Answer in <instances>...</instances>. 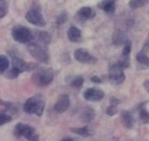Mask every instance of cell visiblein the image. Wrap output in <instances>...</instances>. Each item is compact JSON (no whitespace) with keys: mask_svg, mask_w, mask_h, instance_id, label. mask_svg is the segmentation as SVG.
<instances>
[{"mask_svg":"<svg viewBox=\"0 0 149 141\" xmlns=\"http://www.w3.org/2000/svg\"><path fill=\"white\" fill-rule=\"evenodd\" d=\"M45 100L42 95H35L27 99L23 106V109L28 114H35L41 116L45 109Z\"/></svg>","mask_w":149,"mask_h":141,"instance_id":"6da1fadb","label":"cell"},{"mask_svg":"<svg viewBox=\"0 0 149 141\" xmlns=\"http://www.w3.org/2000/svg\"><path fill=\"white\" fill-rule=\"evenodd\" d=\"M12 67L9 70L7 77L10 79H16L19 75L22 72L24 71H29L36 68V65L31 64V63H26L24 60H22V58L18 57V56L12 55Z\"/></svg>","mask_w":149,"mask_h":141,"instance_id":"7a4b0ae2","label":"cell"},{"mask_svg":"<svg viewBox=\"0 0 149 141\" xmlns=\"http://www.w3.org/2000/svg\"><path fill=\"white\" fill-rule=\"evenodd\" d=\"M28 51L29 53L34 57L36 60L41 63H48L49 59V55L45 45L40 43V42H30L28 43Z\"/></svg>","mask_w":149,"mask_h":141,"instance_id":"3957f363","label":"cell"},{"mask_svg":"<svg viewBox=\"0 0 149 141\" xmlns=\"http://www.w3.org/2000/svg\"><path fill=\"white\" fill-rule=\"evenodd\" d=\"M54 72L50 68H43L36 71L33 75V81L39 87H47L52 82Z\"/></svg>","mask_w":149,"mask_h":141,"instance_id":"277c9868","label":"cell"},{"mask_svg":"<svg viewBox=\"0 0 149 141\" xmlns=\"http://www.w3.org/2000/svg\"><path fill=\"white\" fill-rule=\"evenodd\" d=\"M14 135L16 137H23L28 141H39L38 134L35 128L26 123H18L14 129Z\"/></svg>","mask_w":149,"mask_h":141,"instance_id":"5b68a950","label":"cell"},{"mask_svg":"<svg viewBox=\"0 0 149 141\" xmlns=\"http://www.w3.org/2000/svg\"><path fill=\"white\" fill-rule=\"evenodd\" d=\"M11 35L13 39L19 43H30L34 39L32 32L25 26H15L12 29Z\"/></svg>","mask_w":149,"mask_h":141,"instance_id":"8992f818","label":"cell"},{"mask_svg":"<svg viewBox=\"0 0 149 141\" xmlns=\"http://www.w3.org/2000/svg\"><path fill=\"white\" fill-rule=\"evenodd\" d=\"M25 19L27 22H29L31 25L38 27H43L46 25L45 19L40 11V8H32L31 9L27 11L25 14Z\"/></svg>","mask_w":149,"mask_h":141,"instance_id":"52a82bcc","label":"cell"},{"mask_svg":"<svg viewBox=\"0 0 149 141\" xmlns=\"http://www.w3.org/2000/svg\"><path fill=\"white\" fill-rule=\"evenodd\" d=\"M109 81L115 85H119L125 81L124 68L118 64L112 65L109 67Z\"/></svg>","mask_w":149,"mask_h":141,"instance_id":"ba28073f","label":"cell"},{"mask_svg":"<svg viewBox=\"0 0 149 141\" xmlns=\"http://www.w3.org/2000/svg\"><path fill=\"white\" fill-rule=\"evenodd\" d=\"M74 57L77 62L81 64H94L97 62V59L91 55L86 49L79 48L74 51Z\"/></svg>","mask_w":149,"mask_h":141,"instance_id":"9c48e42d","label":"cell"},{"mask_svg":"<svg viewBox=\"0 0 149 141\" xmlns=\"http://www.w3.org/2000/svg\"><path fill=\"white\" fill-rule=\"evenodd\" d=\"M104 97V93L97 88H88L84 92V98L87 101L99 102Z\"/></svg>","mask_w":149,"mask_h":141,"instance_id":"30bf717a","label":"cell"},{"mask_svg":"<svg viewBox=\"0 0 149 141\" xmlns=\"http://www.w3.org/2000/svg\"><path fill=\"white\" fill-rule=\"evenodd\" d=\"M70 107V98L67 95H62L55 103L54 110L57 113H63Z\"/></svg>","mask_w":149,"mask_h":141,"instance_id":"8fae6325","label":"cell"},{"mask_svg":"<svg viewBox=\"0 0 149 141\" xmlns=\"http://www.w3.org/2000/svg\"><path fill=\"white\" fill-rule=\"evenodd\" d=\"M99 8L102 9L104 12L108 14H113L116 11V3L115 0H104L98 5Z\"/></svg>","mask_w":149,"mask_h":141,"instance_id":"7c38bea8","label":"cell"},{"mask_svg":"<svg viewBox=\"0 0 149 141\" xmlns=\"http://www.w3.org/2000/svg\"><path fill=\"white\" fill-rule=\"evenodd\" d=\"M121 121L124 125L125 128L127 129H132L134 124V120L132 113H130L129 111H124L121 114Z\"/></svg>","mask_w":149,"mask_h":141,"instance_id":"4fadbf2b","label":"cell"},{"mask_svg":"<svg viewBox=\"0 0 149 141\" xmlns=\"http://www.w3.org/2000/svg\"><path fill=\"white\" fill-rule=\"evenodd\" d=\"M77 15L84 20H88V19H92L95 16V12L90 7H83L77 11Z\"/></svg>","mask_w":149,"mask_h":141,"instance_id":"5bb4252c","label":"cell"},{"mask_svg":"<svg viewBox=\"0 0 149 141\" xmlns=\"http://www.w3.org/2000/svg\"><path fill=\"white\" fill-rule=\"evenodd\" d=\"M67 36L70 41L77 42L81 39V31L76 26H71L68 29Z\"/></svg>","mask_w":149,"mask_h":141,"instance_id":"9a60e30c","label":"cell"},{"mask_svg":"<svg viewBox=\"0 0 149 141\" xmlns=\"http://www.w3.org/2000/svg\"><path fill=\"white\" fill-rule=\"evenodd\" d=\"M36 37H37V40L44 45H48L50 42V35L48 32H45V31L39 32L38 34H37Z\"/></svg>","mask_w":149,"mask_h":141,"instance_id":"2e32d148","label":"cell"},{"mask_svg":"<svg viewBox=\"0 0 149 141\" xmlns=\"http://www.w3.org/2000/svg\"><path fill=\"white\" fill-rule=\"evenodd\" d=\"M9 67V61L7 56L3 54L0 55V72L1 74H4Z\"/></svg>","mask_w":149,"mask_h":141,"instance_id":"e0dca14e","label":"cell"},{"mask_svg":"<svg viewBox=\"0 0 149 141\" xmlns=\"http://www.w3.org/2000/svg\"><path fill=\"white\" fill-rule=\"evenodd\" d=\"M136 60H137V62L140 65H143L146 67H149V57L144 53H143V51L137 53V55H136Z\"/></svg>","mask_w":149,"mask_h":141,"instance_id":"ac0fdd59","label":"cell"},{"mask_svg":"<svg viewBox=\"0 0 149 141\" xmlns=\"http://www.w3.org/2000/svg\"><path fill=\"white\" fill-rule=\"evenodd\" d=\"M73 133L77 134L79 135H82V137H88L91 135V132L87 126H84V127H79V128H71L70 129Z\"/></svg>","mask_w":149,"mask_h":141,"instance_id":"d6986e66","label":"cell"},{"mask_svg":"<svg viewBox=\"0 0 149 141\" xmlns=\"http://www.w3.org/2000/svg\"><path fill=\"white\" fill-rule=\"evenodd\" d=\"M93 117H94V111H93L91 109H87L86 110L83 111V114L81 115V118L83 119V121H91Z\"/></svg>","mask_w":149,"mask_h":141,"instance_id":"ffe728a7","label":"cell"},{"mask_svg":"<svg viewBox=\"0 0 149 141\" xmlns=\"http://www.w3.org/2000/svg\"><path fill=\"white\" fill-rule=\"evenodd\" d=\"M147 0H130L129 6L132 8H139L146 4Z\"/></svg>","mask_w":149,"mask_h":141,"instance_id":"44dd1931","label":"cell"},{"mask_svg":"<svg viewBox=\"0 0 149 141\" xmlns=\"http://www.w3.org/2000/svg\"><path fill=\"white\" fill-rule=\"evenodd\" d=\"M83 83H84V79L81 77V76H78L77 78H74L73 79V81L71 82V85L74 88H77L79 89L82 85H83Z\"/></svg>","mask_w":149,"mask_h":141,"instance_id":"7402d4cb","label":"cell"},{"mask_svg":"<svg viewBox=\"0 0 149 141\" xmlns=\"http://www.w3.org/2000/svg\"><path fill=\"white\" fill-rule=\"evenodd\" d=\"M140 120L143 123H149V113L146 109H142L140 111Z\"/></svg>","mask_w":149,"mask_h":141,"instance_id":"603a6c76","label":"cell"},{"mask_svg":"<svg viewBox=\"0 0 149 141\" xmlns=\"http://www.w3.org/2000/svg\"><path fill=\"white\" fill-rule=\"evenodd\" d=\"M7 13H8V5L4 1H1V4H0V19H3Z\"/></svg>","mask_w":149,"mask_h":141,"instance_id":"cb8c5ba5","label":"cell"},{"mask_svg":"<svg viewBox=\"0 0 149 141\" xmlns=\"http://www.w3.org/2000/svg\"><path fill=\"white\" fill-rule=\"evenodd\" d=\"M10 121H11V117L9 115L5 113H1V115H0V125H4L5 123H9Z\"/></svg>","mask_w":149,"mask_h":141,"instance_id":"d4e9b609","label":"cell"},{"mask_svg":"<svg viewBox=\"0 0 149 141\" xmlns=\"http://www.w3.org/2000/svg\"><path fill=\"white\" fill-rule=\"evenodd\" d=\"M118 113V109H116V105H113L112 104L110 107H107L106 109V114L109 116H114Z\"/></svg>","mask_w":149,"mask_h":141,"instance_id":"484cf974","label":"cell"},{"mask_svg":"<svg viewBox=\"0 0 149 141\" xmlns=\"http://www.w3.org/2000/svg\"><path fill=\"white\" fill-rule=\"evenodd\" d=\"M67 19H68L67 13L63 11V12H62L59 15V17L57 19V23H63L64 22H66Z\"/></svg>","mask_w":149,"mask_h":141,"instance_id":"4316f807","label":"cell"},{"mask_svg":"<svg viewBox=\"0 0 149 141\" xmlns=\"http://www.w3.org/2000/svg\"><path fill=\"white\" fill-rule=\"evenodd\" d=\"M91 81L93 82H95V83H100L101 82V79L99 77H97V76H94V77L91 78Z\"/></svg>","mask_w":149,"mask_h":141,"instance_id":"83f0119b","label":"cell"},{"mask_svg":"<svg viewBox=\"0 0 149 141\" xmlns=\"http://www.w3.org/2000/svg\"><path fill=\"white\" fill-rule=\"evenodd\" d=\"M143 49L144 50H148L149 49V34H148V37L146 41V43H144V46H143Z\"/></svg>","mask_w":149,"mask_h":141,"instance_id":"f1b7e54d","label":"cell"},{"mask_svg":"<svg viewBox=\"0 0 149 141\" xmlns=\"http://www.w3.org/2000/svg\"><path fill=\"white\" fill-rule=\"evenodd\" d=\"M61 141H74L72 138H70V137H66V138H63V139H62Z\"/></svg>","mask_w":149,"mask_h":141,"instance_id":"f546056e","label":"cell"},{"mask_svg":"<svg viewBox=\"0 0 149 141\" xmlns=\"http://www.w3.org/2000/svg\"><path fill=\"white\" fill-rule=\"evenodd\" d=\"M1 1H3V0H1Z\"/></svg>","mask_w":149,"mask_h":141,"instance_id":"4dcf8cb0","label":"cell"}]
</instances>
